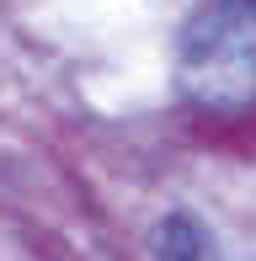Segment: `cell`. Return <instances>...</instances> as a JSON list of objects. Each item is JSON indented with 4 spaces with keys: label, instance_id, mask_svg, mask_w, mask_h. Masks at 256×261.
Instances as JSON below:
<instances>
[{
    "label": "cell",
    "instance_id": "cell-1",
    "mask_svg": "<svg viewBox=\"0 0 256 261\" xmlns=\"http://www.w3.org/2000/svg\"><path fill=\"white\" fill-rule=\"evenodd\" d=\"M182 64L192 75H219V69H256V0H214L197 11L182 32Z\"/></svg>",
    "mask_w": 256,
    "mask_h": 261
},
{
    "label": "cell",
    "instance_id": "cell-2",
    "mask_svg": "<svg viewBox=\"0 0 256 261\" xmlns=\"http://www.w3.org/2000/svg\"><path fill=\"white\" fill-rule=\"evenodd\" d=\"M203 256H208V240L187 213H166L149 229V261H203Z\"/></svg>",
    "mask_w": 256,
    "mask_h": 261
}]
</instances>
